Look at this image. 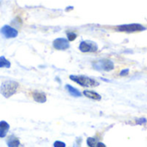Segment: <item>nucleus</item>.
Masks as SVG:
<instances>
[{"label":"nucleus","instance_id":"f8f14e48","mask_svg":"<svg viewBox=\"0 0 147 147\" xmlns=\"http://www.w3.org/2000/svg\"><path fill=\"white\" fill-rule=\"evenodd\" d=\"M83 94L86 96V97H88V98H90V99H93V100H96V101H100L101 100V96L98 94V93H96V92H95V91H92V90H84V92H83Z\"/></svg>","mask_w":147,"mask_h":147},{"label":"nucleus","instance_id":"0eeeda50","mask_svg":"<svg viewBox=\"0 0 147 147\" xmlns=\"http://www.w3.org/2000/svg\"><path fill=\"white\" fill-rule=\"evenodd\" d=\"M53 46L57 50H66L70 47V43L65 38H57L53 40Z\"/></svg>","mask_w":147,"mask_h":147},{"label":"nucleus","instance_id":"20e7f679","mask_svg":"<svg viewBox=\"0 0 147 147\" xmlns=\"http://www.w3.org/2000/svg\"><path fill=\"white\" fill-rule=\"evenodd\" d=\"M118 31L121 32H127V33H133V32H138V31H143L146 29L144 26L139 23H131V24H124L118 26L116 28Z\"/></svg>","mask_w":147,"mask_h":147},{"label":"nucleus","instance_id":"4468645a","mask_svg":"<svg viewBox=\"0 0 147 147\" xmlns=\"http://www.w3.org/2000/svg\"><path fill=\"white\" fill-rule=\"evenodd\" d=\"M96 140L95 138H88L87 139V145L90 147L96 146Z\"/></svg>","mask_w":147,"mask_h":147},{"label":"nucleus","instance_id":"9d476101","mask_svg":"<svg viewBox=\"0 0 147 147\" xmlns=\"http://www.w3.org/2000/svg\"><path fill=\"white\" fill-rule=\"evenodd\" d=\"M7 146L8 147H19L20 146V140L14 135H11L7 140Z\"/></svg>","mask_w":147,"mask_h":147},{"label":"nucleus","instance_id":"7ed1b4c3","mask_svg":"<svg viewBox=\"0 0 147 147\" xmlns=\"http://www.w3.org/2000/svg\"><path fill=\"white\" fill-rule=\"evenodd\" d=\"M92 66L96 71H110L115 68L114 63L111 60L106 59L94 61L92 63Z\"/></svg>","mask_w":147,"mask_h":147},{"label":"nucleus","instance_id":"423d86ee","mask_svg":"<svg viewBox=\"0 0 147 147\" xmlns=\"http://www.w3.org/2000/svg\"><path fill=\"white\" fill-rule=\"evenodd\" d=\"M0 33L7 39L15 38V37H16L18 35V31L16 28H12V27H10L9 25L3 26L1 28V29H0Z\"/></svg>","mask_w":147,"mask_h":147},{"label":"nucleus","instance_id":"2eb2a0df","mask_svg":"<svg viewBox=\"0 0 147 147\" xmlns=\"http://www.w3.org/2000/svg\"><path fill=\"white\" fill-rule=\"evenodd\" d=\"M67 38L69 41H72L77 38V34L73 33V32H68L67 33Z\"/></svg>","mask_w":147,"mask_h":147},{"label":"nucleus","instance_id":"1a4fd4ad","mask_svg":"<svg viewBox=\"0 0 147 147\" xmlns=\"http://www.w3.org/2000/svg\"><path fill=\"white\" fill-rule=\"evenodd\" d=\"M9 129V125L4 121H0V138H4Z\"/></svg>","mask_w":147,"mask_h":147},{"label":"nucleus","instance_id":"9b49d317","mask_svg":"<svg viewBox=\"0 0 147 147\" xmlns=\"http://www.w3.org/2000/svg\"><path fill=\"white\" fill-rule=\"evenodd\" d=\"M65 90L69 92V94L71 95V96H74V97H80V96H82L81 92H80L78 90H77L76 88L72 87V86L70 85V84H66V85L65 86Z\"/></svg>","mask_w":147,"mask_h":147},{"label":"nucleus","instance_id":"f257e3e1","mask_svg":"<svg viewBox=\"0 0 147 147\" xmlns=\"http://www.w3.org/2000/svg\"><path fill=\"white\" fill-rule=\"evenodd\" d=\"M18 87H19V84L16 81H11V80L4 81L2 83L0 86V93L5 98H9L16 92Z\"/></svg>","mask_w":147,"mask_h":147},{"label":"nucleus","instance_id":"dca6fc26","mask_svg":"<svg viewBox=\"0 0 147 147\" xmlns=\"http://www.w3.org/2000/svg\"><path fill=\"white\" fill-rule=\"evenodd\" d=\"M53 146L54 147H65V144L62 141H55Z\"/></svg>","mask_w":147,"mask_h":147},{"label":"nucleus","instance_id":"39448f33","mask_svg":"<svg viewBox=\"0 0 147 147\" xmlns=\"http://www.w3.org/2000/svg\"><path fill=\"white\" fill-rule=\"evenodd\" d=\"M79 50L83 53H95L98 50V46L94 41L84 40L79 45Z\"/></svg>","mask_w":147,"mask_h":147},{"label":"nucleus","instance_id":"6e6552de","mask_svg":"<svg viewBox=\"0 0 147 147\" xmlns=\"http://www.w3.org/2000/svg\"><path fill=\"white\" fill-rule=\"evenodd\" d=\"M33 98L35 102L39 103H44L47 102V96L43 92L40 91H34L33 94Z\"/></svg>","mask_w":147,"mask_h":147},{"label":"nucleus","instance_id":"a211bd4d","mask_svg":"<svg viewBox=\"0 0 147 147\" xmlns=\"http://www.w3.org/2000/svg\"><path fill=\"white\" fill-rule=\"evenodd\" d=\"M128 72H129V70H128V69H124V70H122V71H121L120 75H121V76H122V77H124V76H127Z\"/></svg>","mask_w":147,"mask_h":147},{"label":"nucleus","instance_id":"ddd939ff","mask_svg":"<svg viewBox=\"0 0 147 147\" xmlns=\"http://www.w3.org/2000/svg\"><path fill=\"white\" fill-rule=\"evenodd\" d=\"M9 68L10 67V62L5 59L4 56L0 57V68Z\"/></svg>","mask_w":147,"mask_h":147},{"label":"nucleus","instance_id":"f03ea898","mask_svg":"<svg viewBox=\"0 0 147 147\" xmlns=\"http://www.w3.org/2000/svg\"><path fill=\"white\" fill-rule=\"evenodd\" d=\"M70 79L76 82L79 85L83 87H96L99 85V83L96 81L95 79L86 77V76H76V75H71Z\"/></svg>","mask_w":147,"mask_h":147},{"label":"nucleus","instance_id":"f3484780","mask_svg":"<svg viewBox=\"0 0 147 147\" xmlns=\"http://www.w3.org/2000/svg\"><path fill=\"white\" fill-rule=\"evenodd\" d=\"M146 119L145 118H141V119H138L137 120V124L141 125V124H146Z\"/></svg>","mask_w":147,"mask_h":147},{"label":"nucleus","instance_id":"6ab92c4d","mask_svg":"<svg viewBox=\"0 0 147 147\" xmlns=\"http://www.w3.org/2000/svg\"><path fill=\"white\" fill-rule=\"evenodd\" d=\"M96 147H106V146H105L103 143H102V142H99V143H97V144H96Z\"/></svg>","mask_w":147,"mask_h":147}]
</instances>
